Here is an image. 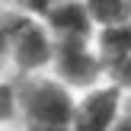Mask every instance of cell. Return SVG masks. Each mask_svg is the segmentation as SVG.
I'll use <instances>...</instances> for the list:
<instances>
[{"label":"cell","instance_id":"cell-1","mask_svg":"<svg viewBox=\"0 0 131 131\" xmlns=\"http://www.w3.org/2000/svg\"><path fill=\"white\" fill-rule=\"evenodd\" d=\"M19 122L26 128H70L77 90H70L51 70L16 77Z\"/></svg>","mask_w":131,"mask_h":131},{"label":"cell","instance_id":"cell-2","mask_svg":"<svg viewBox=\"0 0 131 131\" xmlns=\"http://www.w3.org/2000/svg\"><path fill=\"white\" fill-rule=\"evenodd\" d=\"M51 58H54V35L45 26V19L16 10V23L10 35V74L26 77L51 70Z\"/></svg>","mask_w":131,"mask_h":131},{"label":"cell","instance_id":"cell-3","mask_svg":"<svg viewBox=\"0 0 131 131\" xmlns=\"http://www.w3.org/2000/svg\"><path fill=\"white\" fill-rule=\"evenodd\" d=\"M51 74L61 77L70 90H90L96 83L109 80L106 64L96 51L93 38H54V58H51Z\"/></svg>","mask_w":131,"mask_h":131},{"label":"cell","instance_id":"cell-4","mask_svg":"<svg viewBox=\"0 0 131 131\" xmlns=\"http://www.w3.org/2000/svg\"><path fill=\"white\" fill-rule=\"evenodd\" d=\"M122 115H125V90L115 80H102L77 93L70 131H112Z\"/></svg>","mask_w":131,"mask_h":131},{"label":"cell","instance_id":"cell-5","mask_svg":"<svg viewBox=\"0 0 131 131\" xmlns=\"http://www.w3.org/2000/svg\"><path fill=\"white\" fill-rule=\"evenodd\" d=\"M42 19L54 38H93L96 35V19L90 13L86 0H58L42 13Z\"/></svg>","mask_w":131,"mask_h":131},{"label":"cell","instance_id":"cell-6","mask_svg":"<svg viewBox=\"0 0 131 131\" xmlns=\"http://www.w3.org/2000/svg\"><path fill=\"white\" fill-rule=\"evenodd\" d=\"M93 45L99 51L102 64H106V74L115 70L125 58H131V19L112 23V26H96Z\"/></svg>","mask_w":131,"mask_h":131},{"label":"cell","instance_id":"cell-7","mask_svg":"<svg viewBox=\"0 0 131 131\" xmlns=\"http://www.w3.org/2000/svg\"><path fill=\"white\" fill-rule=\"evenodd\" d=\"M96 26H112L131 19V0H86Z\"/></svg>","mask_w":131,"mask_h":131},{"label":"cell","instance_id":"cell-8","mask_svg":"<svg viewBox=\"0 0 131 131\" xmlns=\"http://www.w3.org/2000/svg\"><path fill=\"white\" fill-rule=\"evenodd\" d=\"M19 122V102H16V77H0V128Z\"/></svg>","mask_w":131,"mask_h":131},{"label":"cell","instance_id":"cell-9","mask_svg":"<svg viewBox=\"0 0 131 131\" xmlns=\"http://www.w3.org/2000/svg\"><path fill=\"white\" fill-rule=\"evenodd\" d=\"M13 23H16V10L0 13V77H6V70H10V35H13Z\"/></svg>","mask_w":131,"mask_h":131},{"label":"cell","instance_id":"cell-10","mask_svg":"<svg viewBox=\"0 0 131 131\" xmlns=\"http://www.w3.org/2000/svg\"><path fill=\"white\" fill-rule=\"evenodd\" d=\"M51 3H58V0H10V6H13V10L29 13V16H42V13L48 10Z\"/></svg>","mask_w":131,"mask_h":131},{"label":"cell","instance_id":"cell-11","mask_svg":"<svg viewBox=\"0 0 131 131\" xmlns=\"http://www.w3.org/2000/svg\"><path fill=\"white\" fill-rule=\"evenodd\" d=\"M112 131H131V112H128V109H125V115L115 122V128H112Z\"/></svg>","mask_w":131,"mask_h":131},{"label":"cell","instance_id":"cell-12","mask_svg":"<svg viewBox=\"0 0 131 131\" xmlns=\"http://www.w3.org/2000/svg\"><path fill=\"white\" fill-rule=\"evenodd\" d=\"M125 109H128V112H131V86L125 90Z\"/></svg>","mask_w":131,"mask_h":131},{"label":"cell","instance_id":"cell-13","mask_svg":"<svg viewBox=\"0 0 131 131\" xmlns=\"http://www.w3.org/2000/svg\"><path fill=\"white\" fill-rule=\"evenodd\" d=\"M26 131H70V128H26Z\"/></svg>","mask_w":131,"mask_h":131},{"label":"cell","instance_id":"cell-14","mask_svg":"<svg viewBox=\"0 0 131 131\" xmlns=\"http://www.w3.org/2000/svg\"><path fill=\"white\" fill-rule=\"evenodd\" d=\"M0 131H6V128H0Z\"/></svg>","mask_w":131,"mask_h":131}]
</instances>
